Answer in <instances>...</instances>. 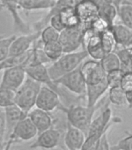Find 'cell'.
<instances>
[{"label":"cell","instance_id":"1","mask_svg":"<svg viewBox=\"0 0 132 150\" xmlns=\"http://www.w3.org/2000/svg\"><path fill=\"white\" fill-rule=\"evenodd\" d=\"M88 56V52L84 49L64 53L57 60L52 62L51 66L47 67L50 77L53 81L58 79L63 75L79 67Z\"/></svg>","mask_w":132,"mask_h":150},{"label":"cell","instance_id":"2","mask_svg":"<svg viewBox=\"0 0 132 150\" xmlns=\"http://www.w3.org/2000/svg\"><path fill=\"white\" fill-rule=\"evenodd\" d=\"M112 114L111 109L106 107L96 118L93 120L82 149L97 150L100 137L108 131L113 124Z\"/></svg>","mask_w":132,"mask_h":150},{"label":"cell","instance_id":"3","mask_svg":"<svg viewBox=\"0 0 132 150\" xmlns=\"http://www.w3.org/2000/svg\"><path fill=\"white\" fill-rule=\"evenodd\" d=\"M41 86L40 82L27 76L23 84L15 91V104L28 113L35 106Z\"/></svg>","mask_w":132,"mask_h":150},{"label":"cell","instance_id":"4","mask_svg":"<svg viewBox=\"0 0 132 150\" xmlns=\"http://www.w3.org/2000/svg\"><path fill=\"white\" fill-rule=\"evenodd\" d=\"M97 108V105H71L65 109V112L67 116L68 122L72 126L81 130L86 137Z\"/></svg>","mask_w":132,"mask_h":150},{"label":"cell","instance_id":"5","mask_svg":"<svg viewBox=\"0 0 132 150\" xmlns=\"http://www.w3.org/2000/svg\"><path fill=\"white\" fill-rule=\"evenodd\" d=\"M36 127L28 117L18 122L4 142V149H9L13 144L19 142H27L37 135Z\"/></svg>","mask_w":132,"mask_h":150},{"label":"cell","instance_id":"6","mask_svg":"<svg viewBox=\"0 0 132 150\" xmlns=\"http://www.w3.org/2000/svg\"><path fill=\"white\" fill-rule=\"evenodd\" d=\"M58 86L64 87L65 89L79 97L86 96V84L80 70V66L71 72L63 75L58 79L54 81Z\"/></svg>","mask_w":132,"mask_h":150},{"label":"cell","instance_id":"7","mask_svg":"<svg viewBox=\"0 0 132 150\" xmlns=\"http://www.w3.org/2000/svg\"><path fill=\"white\" fill-rule=\"evenodd\" d=\"M35 106L47 112H51L56 109H60L65 112V109L61 103V97L51 88L42 84L37 96Z\"/></svg>","mask_w":132,"mask_h":150},{"label":"cell","instance_id":"8","mask_svg":"<svg viewBox=\"0 0 132 150\" xmlns=\"http://www.w3.org/2000/svg\"><path fill=\"white\" fill-rule=\"evenodd\" d=\"M84 28L82 25L66 28L60 32L59 42L63 48L64 53L78 51L82 46V37Z\"/></svg>","mask_w":132,"mask_h":150},{"label":"cell","instance_id":"9","mask_svg":"<svg viewBox=\"0 0 132 150\" xmlns=\"http://www.w3.org/2000/svg\"><path fill=\"white\" fill-rule=\"evenodd\" d=\"M25 70L27 76L40 82L41 84H44L52 88L56 92H58L61 98L65 99V97L64 94H62V91L61 90L60 86L56 84L50 77L47 67L45 66V64L43 63L32 64L25 67Z\"/></svg>","mask_w":132,"mask_h":150},{"label":"cell","instance_id":"10","mask_svg":"<svg viewBox=\"0 0 132 150\" xmlns=\"http://www.w3.org/2000/svg\"><path fill=\"white\" fill-rule=\"evenodd\" d=\"M99 0H82L75 10L82 28H89L91 23L99 16Z\"/></svg>","mask_w":132,"mask_h":150},{"label":"cell","instance_id":"11","mask_svg":"<svg viewBox=\"0 0 132 150\" xmlns=\"http://www.w3.org/2000/svg\"><path fill=\"white\" fill-rule=\"evenodd\" d=\"M0 88L16 91L23 84L27 77L25 68L22 66H16L2 70Z\"/></svg>","mask_w":132,"mask_h":150},{"label":"cell","instance_id":"12","mask_svg":"<svg viewBox=\"0 0 132 150\" xmlns=\"http://www.w3.org/2000/svg\"><path fill=\"white\" fill-rule=\"evenodd\" d=\"M80 70L87 85L98 84L106 77V72L99 60H84L80 65Z\"/></svg>","mask_w":132,"mask_h":150},{"label":"cell","instance_id":"13","mask_svg":"<svg viewBox=\"0 0 132 150\" xmlns=\"http://www.w3.org/2000/svg\"><path fill=\"white\" fill-rule=\"evenodd\" d=\"M40 33L41 30H35L34 32L16 36L13 42H12L9 56H18L26 53L32 48L35 41L39 38Z\"/></svg>","mask_w":132,"mask_h":150},{"label":"cell","instance_id":"14","mask_svg":"<svg viewBox=\"0 0 132 150\" xmlns=\"http://www.w3.org/2000/svg\"><path fill=\"white\" fill-rule=\"evenodd\" d=\"M36 140L30 146L31 149H51L57 147L60 142L61 132L57 129L51 128L37 134Z\"/></svg>","mask_w":132,"mask_h":150},{"label":"cell","instance_id":"15","mask_svg":"<svg viewBox=\"0 0 132 150\" xmlns=\"http://www.w3.org/2000/svg\"><path fill=\"white\" fill-rule=\"evenodd\" d=\"M2 6L9 12L13 19V29L16 32L21 34L30 33V27L23 21L19 13L18 0H0Z\"/></svg>","mask_w":132,"mask_h":150},{"label":"cell","instance_id":"16","mask_svg":"<svg viewBox=\"0 0 132 150\" xmlns=\"http://www.w3.org/2000/svg\"><path fill=\"white\" fill-rule=\"evenodd\" d=\"M27 117L33 122V124H34L38 133L51 128L54 124V120L51 117L50 112L41 110L39 108H33L28 112Z\"/></svg>","mask_w":132,"mask_h":150},{"label":"cell","instance_id":"17","mask_svg":"<svg viewBox=\"0 0 132 150\" xmlns=\"http://www.w3.org/2000/svg\"><path fill=\"white\" fill-rule=\"evenodd\" d=\"M86 140V134L79 128L67 123V128L64 136V144L68 149H82Z\"/></svg>","mask_w":132,"mask_h":150},{"label":"cell","instance_id":"18","mask_svg":"<svg viewBox=\"0 0 132 150\" xmlns=\"http://www.w3.org/2000/svg\"><path fill=\"white\" fill-rule=\"evenodd\" d=\"M5 116H6V138L11 134L13 130L14 127L18 124V122L27 117V112L23 111L22 109L19 107L16 104L9 105L4 108Z\"/></svg>","mask_w":132,"mask_h":150},{"label":"cell","instance_id":"19","mask_svg":"<svg viewBox=\"0 0 132 150\" xmlns=\"http://www.w3.org/2000/svg\"><path fill=\"white\" fill-rule=\"evenodd\" d=\"M109 87L107 85L106 77L102 81L96 84H88L86 86V105L96 106L97 105L99 101L108 91Z\"/></svg>","mask_w":132,"mask_h":150},{"label":"cell","instance_id":"20","mask_svg":"<svg viewBox=\"0 0 132 150\" xmlns=\"http://www.w3.org/2000/svg\"><path fill=\"white\" fill-rule=\"evenodd\" d=\"M116 42L117 48L132 46V30L124 24H115L110 28Z\"/></svg>","mask_w":132,"mask_h":150},{"label":"cell","instance_id":"21","mask_svg":"<svg viewBox=\"0 0 132 150\" xmlns=\"http://www.w3.org/2000/svg\"><path fill=\"white\" fill-rule=\"evenodd\" d=\"M82 49H86L89 56L95 60L100 61L105 55L101 43L100 34L99 33H94L84 45Z\"/></svg>","mask_w":132,"mask_h":150},{"label":"cell","instance_id":"22","mask_svg":"<svg viewBox=\"0 0 132 150\" xmlns=\"http://www.w3.org/2000/svg\"><path fill=\"white\" fill-rule=\"evenodd\" d=\"M55 2L52 0H18V6L25 11L43 10L51 9Z\"/></svg>","mask_w":132,"mask_h":150},{"label":"cell","instance_id":"23","mask_svg":"<svg viewBox=\"0 0 132 150\" xmlns=\"http://www.w3.org/2000/svg\"><path fill=\"white\" fill-rule=\"evenodd\" d=\"M99 16L104 20L110 28L115 23L117 16V8L113 2H99Z\"/></svg>","mask_w":132,"mask_h":150},{"label":"cell","instance_id":"24","mask_svg":"<svg viewBox=\"0 0 132 150\" xmlns=\"http://www.w3.org/2000/svg\"><path fill=\"white\" fill-rule=\"evenodd\" d=\"M43 51L51 63L57 60L64 54L63 48L59 41L43 44Z\"/></svg>","mask_w":132,"mask_h":150},{"label":"cell","instance_id":"25","mask_svg":"<svg viewBox=\"0 0 132 150\" xmlns=\"http://www.w3.org/2000/svg\"><path fill=\"white\" fill-rule=\"evenodd\" d=\"M63 24L66 28H73L81 25L75 8H65L58 12Z\"/></svg>","mask_w":132,"mask_h":150},{"label":"cell","instance_id":"26","mask_svg":"<svg viewBox=\"0 0 132 150\" xmlns=\"http://www.w3.org/2000/svg\"><path fill=\"white\" fill-rule=\"evenodd\" d=\"M100 62L106 74L112 70L120 69L121 67L120 60L115 52H112L104 55V56L100 59Z\"/></svg>","mask_w":132,"mask_h":150},{"label":"cell","instance_id":"27","mask_svg":"<svg viewBox=\"0 0 132 150\" xmlns=\"http://www.w3.org/2000/svg\"><path fill=\"white\" fill-rule=\"evenodd\" d=\"M114 52H116L120 60V70L123 73L132 72V59L128 48H117Z\"/></svg>","mask_w":132,"mask_h":150},{"label":"cell","instance_id":"28","mask_svg":"<svg viewBox=\"0 0 132 150\" xmlns=\"http://www.w3.org/2000/svg\"><path fill=\"white\" fill-rule=\"evenodd\" d=\"M109 101L112 104L117 106L127 105L125 91L121 87H115L108 89Z\"/></svg>","mask_w":132,"mask_h":150},{"label":"cell","instance_id":"29","mask_svg":"<svg viewBox=\"0 0 132 150\" xmlns=\"http://www.w3.org/2000/svg\"><path fill=\"white\" fill-rule=\"evenodd\" d=\"M100 38H101V43L105 55L112 52H114L116 49V42L114 40L111 30L110 29L103 31L100 33Z\"/></svg>","mask_w":132,"mask_h":150},{"label":"cell","instance_id":"30","mask_svg":"<svg viewBox=\"0 0 132 150\" xmlns=\"http://www.w3.org/2000/svg\"><path fill=\"white\" fill-rule=\"evenodd\" d=\"M60 32L52 28L51 25H47L41 30L40 33V39L43 44L48 42H55L59 39Z\"/></svg>","mask_w":132,"mask_h":150},{"label":"cell","instance_id":"31","mask_svg":"<svg viewBox=\"0 0 132 150\" xmlns=\"http://www.w3.org/2000/svg\"><path fill=\"white\" fill-rule=\"evenodd\" d=\"M16 36L15 35L10 36H0V62L9 57L12 42H13Z\"/></svg>","mask_w":132,"mask_h":150},{"label":"cell","instance_id":"32","mask_svg":"<svg viewBox=\"0 0 132 150\" xmlns=\"http://www.w3.org/2000/svg\"><path fill=\"white\" fill-rule=\"evenodd\" d=\"M81 1L82 0H57L55 5L50 9V11L45 16L47 17L52 14L58 13L60 10L65 8H75V6Z\"/></svg>","mask_w":132,"mask_h":150},{"label":"cell","instance_id":"33","mask_svg":"<svg viewBox=\"0 0 132 150\" xmlns=\"http://www.w3.org/2000/svg\"><path fill=\"white\" fill-rule=\"evenodd\" d=\"M123 74L124 73L120 69L112 70L106 74V81L109 88L121 86V78Z\"/></svg>","mask_w":132,"mask_h":150},{"label":"cell","instance_id":"34","mask_svg":"<svg viewBox=\"0 0 132 150\" xmlns=\"http://www.w3.org/2000/svg\"><path fill=\"white\" fill-rule=\"evenodd\" d=\"M15 91L0 88V108H4L15 104L14 103Z\"/></svg>","mask_w":132,"mask_h":150},{"label":"cell","instance_id":"35","mask_svg":"<svg viewBox=\"0 0 132 150\" xmlns=\"http://www.w3.org/2000/svg\"><path fill=\"white\" fill-rule=\"evenodd\" d=\"M110 149L132 150V134H128L124 138L121 139L117 145L110 146Z\"/></svg>","mask_w":132,"mask_h":150},{"label":"cell","instance_id":"36","mask_svg":"<svg viewBox=\"0 0 132 150\" xmlns=\"http://www.w3.org/2000/svg\"><path fill=\"white\" fill-rule=\"evenodd\" d=\"M89 28H91L96 33H102L103 31L110 29L109 25L107 24V23L104 20H103L102 18H100V16H98L97 18H96L94 21L91 23Z\"/></svg>","mask_w":132,"mask_h":150},{"label":"cell","instance_id":"37","mask_svg":"<svg viewBox=\"0 0 132 150\" xmlns=\"http://www.w3.org/2000/svg\"><path fill=\"white\" fill-rule=\"evenodd\" d=\"M124 91L132 90V72L124 73L121 78V86Z\"/></svg>","mask_w":132,"mask_h":150},{"label":"cell","instance_id":"38","mask_svg":"<svg viewBox=\"0 0 132 150\" xmlns=\"http://www.w3.org/2000/svg\"><path fill=\"white\" fill-rule=\"evenodd\" d=\"M6 116H5L4 109L0 108V142L4 145L5 138H6Z\"/></svg>","mask_w":132,"mask_h":150},{"label":"cell","instance_id":"39","mask_svg":"<svg viewBox=\"0 0 132 150\" xmlns=\"http://www.w3.org/2000/svg\"><path fill=\"white\" fill-rule=\"evenodd\" d=\"M107 133L108 131H106L100 138L99 143H98L97 150H109L110 149V145L107 138Z\"/></svg>","mask_w":132,"mask_h":150},{"label":"cell","instance_id":"40","mask_svg":"<svg viewBox=\"0 0 132 150\" xmlns=\"http://www.w3.org/2000/svg\"><path fill=\"white\" fill-rule=\"evenodd\" d=\"M126 101H127V105L130 108H132V90L131 91H125Z\"/></svg>","mask_w":132,"mask_h":150},{"label":"cell","instance_id":"41","mask_svg":"<svg viewBox=\"0 0 132 150\" xmlns=\"http://www.w3.org/2000/svg\"><path fill=\"white\" fill-rule=\"evenodd\" d=\"M128 52H129V54H130L131 57L132 59V46L129 47V48H128Z\"/></svg>","mask_w":132,"mask_h":150},{"label":"cell","instance_id":"42","mask_svg":"<svg viewBox=\"0 0 132 150\" xmlns=\"http://www.w3.org/2000/svg\"><path fill=\"white\" fill-rule=\"evenodd\" d=\"M100 2H113V0H99Z\"/></svg>","mask_w":132,"mask_h":150},{"label":"cell","instance_id":"43","mask_svg":"<svg viewBox=\"0 0 132 150\" xmlns=\"http://www.w3.org/2000/svg\"><path fill=\"white\" fill-rule=\"evenodd\" d=\"M0 149H4V145L0 142Z\"/></svg>","mask_w":132,"mask_h":150},{"label":"cell","instance_id":"44","mask_svg":"<svg viewBox=\"0 0 132 150\" xmlns=\"http://www.w3.org/2000/svg\"><path fill=\"white\" fill-rule=\"evenodd\" d=\"M4 9V6H2V3H1V2H0V11H2V9Z\"/></svg>","mask_w":132,"mask_h":150},{"label":"cell","instance_id":"45","mask_svg":"<svg viewBox=\"0 0 132 150\" xmlns=\"http://www.w3.org/2000/svg\"><path fill=\"white\" fill-rule=\"evenodd\" d=\"M52 1H54V2H56V1H57V0H52Z\"/></svg>","mask_w":132,"mask_h":150},{"label":"cell","instance_id":"46","mask_svg":"<svg viewBox=\"0 0 132 150\" xmlns=\"http://www.w3.org/2000/svg\"><path fill=\"white\" fill-rule=\"evenodd\" d=\"M0 36H1V35H0Z\"/></svg>","mask_w":132,"mask_h":150}]
</instances>
